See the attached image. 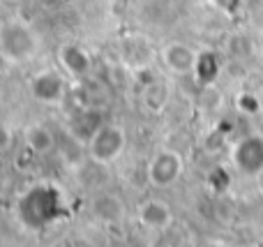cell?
I'll use <instances>...</instances> for the list:
<instances>
[{"label":"cell","instance_id":"ffe728a7","mask_svg":"<svg viewBox=\"0 0 263 247\" xmlns=\"http://www.w3.org/2000/svg\"><path fill=\"white\" fill-rule=\"evenodd\" d=\"M247 247H256V245H247Z\"/></svg>","mask_w":263,"mask_h":247},{"label":"cell","instance_id":"5bb4252c","mask_svg":"<svg viewBox=\"0 0 263 247\" xmlns=\"http://www.w3.org/2000/svg\"><path fill=\"white\" fill-rule=\"evenodd\" d=\"M90 211H92V215H95L100 222L114 224V222H118L120 217H123L125 208H123V201H120L116 194L102 192V194H97V197L92 199Z\"/></svg>","mask_w":263,"mask_h":247},{"label":"cell","instance_id":"2e32d148","mask_svg":"<svg viewBox=\"0 0 263 247\" xmlns=\"http://www.w3.org/2000/svg\"><path fill=\"white\" fill-rule=\"evenodd\" d=\"M236 106L240 113H247V116H256L261 111V102L256 95H252V92H240L236 100Z\"/></svg>","mask_w":263,"mask_h":247},{"label":"cell","instance_id":"6da1fadb","mask_svg":"<svg viewBox=\"0 0 263 247\" xmlns=\"http://www.w3.org/2000/svg\"><path fill=\"white\" fill-rule=\"evenodd\" d=\"M16 215L26 229L42 231L53 222L67 215L65 197L58 185L53 183H37L30 185L16 201Z\"/></svg>","mask_w":263,"mask_h":247},{"label":"cell","instance_id":"e0dca14e","mask_svg":"<svg viewBox=\"0 0 263 247\" xmlns=\"http://www.w3.org/2000/svg\"><path fill=\"white\" fill-rule=\"evenodd\" d=\"M12 146H14L12 127H9L5 120H0V155H3V153H7V150H12Z\"/></svg>","mask_w":263,"mask_h":247},{"label":"cell","instance_id":"7c38bea8","mask_svg":"<svg viewBox=\"0 0 263 247\" xmlns=\"http://www.w3.org/2000/svg\"><path fill=\"white\" fill-rule=\"evenodd\" d=\"M120 58H123L125 65H129V67H134L139 72V69L150 65L153 49H150L145 37H125L120 42Z\"/></svg>","mask_w":263,"mask_h":247},{"label":"cell","instance_id":"7a4b0ae2","mask_svg":"<svg viewBox=\"0 0 263 247\" xmlns=\"http://www.w3.org/2000/svg\"><path fill=\"white\" fill-rule=\"evenodd\" d=\"M42 40L30 23L21 18L0 21V58L9 65H26L40 53Z\"/></svg>","mask_w":263,"mask_h":247},{"label":"cell","instance_id":"ac0fdd59","mask_svg":"<svg viewBox=\"0 0 263 247\" xmlns=\"http://www.w3.org/2000/svg\"><path fill=\"white\" fill-rule=\"evenodd\" d=\"M217 9H222L224 14H236L242 7V0H210Z\"/></svg>","mask_w":263,"mask_h":247},{"label":"cell","instance_id":"d6986e66","mask_svg":"<svg viewBox=\"0 0 263 247\" xmlns=\"http://www.w3.org/2000/svg\"><path fill=\"white\" fill-rule=\"evenodd\" d=\"M208 247H222V245H208Z\"/></svg>","mask_w":263,"mask_h":247},{"label":"cell","instance_id":"9a60e30c","mask_svg":"<svg viewBox=\"0 0 263 247\" xmlns=\"http://www.w3.org/2000/svg\"><path fill=\"white\" fill-rule=\"evenodd\" d=\"M219 69H222V63H219L217 53L215 51H199V60H196V81L203 88H210L219 77Z\"/></svg>","mask_w":263,"mask_h":247},{"label":"cell","instance_id":"8fae6325","mask_svg":"<svg viewBox=\"0 0 263 247\" xmlns=\"http://www.w3.org/2000/svg\"><path fill=\"white\" fill-rule=\"evenodd\" d=\"M168 102H171V83L166 79H150L141 88V106L148 111L150 116H159L166 111Z\"/></svg>","mask_w":263,"mask_h":247},{"label":"cell","instance_id":"52a82bcc","mask_svg":"<svg viewBox=\"0 0 263 247\" xmlns=\"http://www.w3.org/2000/svg\"><path fill=\"white\" fill-rule=\"evenodd\" d=\"M58 65L69 79H86L92 69V53L79 42H65L58 49Z\"/></svg>","mask_w":263,"mask_h":247},{"label":"cell","instance_id":"ba28073f","mask_svg":"<svg viewBox=\"0 0 263 247\" xmlns=\"http://www.w3.org/2000/svg\"><path fill=\"white\" fill-rule=\"evenodd\" d=\"M159 60L171 74H194L196 60H199V51L192 49L185 42H168L159 51Z\"/></svg>","mask_w":263,"mask_h":247},{"label":"cell","instance_id":"30bf717a","mask_svg":"<svg viewBox=\"0 0 263 247\" xmlns=\"http://www.w3.org/2000/svg\"><path fill=\"white\" fill-rule=\"evenodd\" d=\"M136 217L143 229L150 231H164L173 220V213L166 201L162 199H145L139 208H136Z\"/></svg>","mask_w":263,"mask_h":247},{"label":"cell","instance_id":"277c9868","mask_svg":"<svg viewBox=\"0 0 263 247\" xmlns=\"http://www.w3.org/2000/svg\"><path fill=\"white\" fill-rule=\"evenodd\" d=\"M28 92L42 106H60L69 95L67 74L58 69H40L37 74H32Z\"/></svg>","mask_w":263,"mask_h":247},{"label":"cell","instance_id":"5b68a950","mask_svg":"<svg viewBox=\"0 0 263 247\" xmlns=\"http://www.w3.org/2000/svg\"><path fill=\"white\" fill-rule=\"evenodd\" d=\"M182 171H185V160L173 148H159V150H155V155L150 157L148 166H145L148 183L157 189H166L171 185H176L180 180Z\"/></svg>","mask_w":263,"mask_h":247},{"label":"cell","instance_id":"8992f818","mask_svg":"<svg viewBox=\"0 0 263 247\" xmlns=\"http://www.w3.org/2000/svg\"><path fill=\"white\" fill-rule=\"evenodd\" d=\"M231 162L238 174L254 176L263 174V134H245L231 148Z\"/></svg>","mask_w":263,"mask_h":247},{"label":"cell","instance_id":"4fadbf2b","mask_svg":"<svg viewBox=\"0 0 263 247\" xmlns=\"http://www.w3.org/2000/svg\"><path fill=\"white\" fill-rule=\"evenodd\" d=\"M23 141H26V148L32 153V155H49L51 150H55L58 141H55V134L51 132V127L42 123H32L26 127L23 132Z\"/></svg>","mask_w":263,"mask_h":247},{"label":"cell","instance_id":"9c48e42d","mask_svg":"<svg viewBox=\"0 0 263 247\" xmlns=\"http://www.w3.org/2000/svg\"><path fill=\"white\" fill-rule=\"evenodd\" d=\"M104 123H106V118L102 116V111L88 106V109L77 111V113L67 120V134L86 146V143L92 139V134H95Z\"/></svg>","mask_w":263,"mask_h":247},{"label":"cell","instance_id":"3957f363","mask_svg":"<svg viewBox=\"0 0 263 247\" xmlns=\"http://www.w3.org/2000/svg\"><path fill=\"white\" fill-rule=\"evenodd\" d=\"M127 148V134L118 123H109L106 120L92 139L86 143V155L90 157L95 164L100 166H111L116 160H120V155Z\"/></svg>","mask_w":263,"mask_h":247}]
</instances>
